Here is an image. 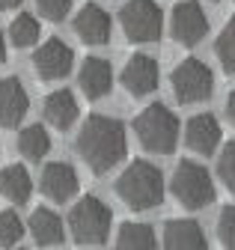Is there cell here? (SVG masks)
Masks as SVG:
<instances>
[{
    "label": "cell",
    "instance_id": "cell-1",
    "mask_svg": "<svg viewBox=\"0 0 235 250\" xmlns=\"http://www.w3.org/2000/svg\"><path fill=\"white\" fill-rule=\"evenodd\" d=\"M75 149L78 155L86 161L93 173H107L113 170L125 158V125L113 116H101V113H93L80 125L78 131V140H75Z\"/></svg>",
    "mask_w": 235,
    "mask_h": 250
},
{
    "label": "cell",
    "instance_id": "cell-2",
    "mask_svg": "<svg viewBox=\"0 0 235 250\" xmlns=\"http://www.w3.org/2000/svg\"><path fill=\"white\" fill-rule=\"evenodd\" d=\"M116 194H119V200L125 206H131L137 211L155 208L164 200V176L149 161H134L116 179Z\"/></svg>",
    "mask_w": 235,
    "mask_h": 250
},
{
    "label": "cell",
    "instance_id": "cell-3",
    "mask_svg": "<svg viewBox=\"0 0 235 250\" xmlns=\"http://www.w3.org/2000/svg\"><path fill=\"white\" fill-rule=\"evenodd\" d=\"M134 131L143 149H149L155 155H170L179 143V119L164 104H149L134 119Z\"/></svg>",
    "mask_w": 235,
    "mask_h": 250
},
{
    "label": "cell",
    "instance_id": "cell-4",
    "mask_svg": "<svg viewBox=\"0 0 235 250\" xmlns=\"http://www.w3.org/2000/svg\"><path fill=\"white\" fill-rule=\"evenodd\" d=\"M110 221L113 214L98 197H83L69 211V232L83 247H98L110 235Z\"/></svg>",
    "mask_w": 235,
    "mask_h": 250
},
{
    "label": "cell",
    "instance_id": "cell-5",
    "mask_svg": "<svg viewBox=\"0 0 235 250\" xmlns=\"http://www.w3.org/2000/svg\"><path fill=\"white\" fill-rule=\"evenodd\" d=\"M173 194L185 208H202L215 200V182L202 164L196 161H182L173 173Z\"/></svg>",
    "mask_w": 235,
    "mask_h": 250
},
{
    "label": "cell",
    "instance_id": "cell-6",
    "mask_svg": "<svg viewBox=\"0 0 235 250\" xmlns=\"http://www.w3.org/2000/svg\"><path fill=\"white\" fill-rule=\"evenodd\" d=\"M170 83H173L176 99H179L182 104H199V102H205V99L212 96L215 78H212L209 66H205L202 60L188 57V60H182L179 66L173 69Z\"/></svg>",
    "mask_w": 235,
    "mask_h": 250
},
{
    "label": "cell",
    "instance_id": "cell-7",
    "mask_svg": "<svg viewBox=\"0 0 235 250\" xmlns=\"http://www.w3.org/2000/svg\"><path fill=\"white\" fill-rule=\"evenodd\" d=\"M119 24L128 42H155L161 39V30H164L161 9L155 0H128L119 12Z\"/></svg>",
    "mask_w": 235,
    "mask_h": 250
},
{
    "label": "cell",
    "instance_id": "cell-8",
    "mask_svg": "<svg viewBox=\"0 0 235 250\" xmlns=\"http://www.w3.org/2000/svg\"><path fill=\"white\" fill-rule=\"evenodd\" d=\"M170 33L176 42L182 45H196L205 39L209 33V18H205L202 6L194 3V0H185L173 9V18H170Z\"/></svg>",
    "mask_w": 235,
    "mask_h": 250
},
{
    "label": "cell",
    "instance_id": "cell-9",
    "mask_svg": "<svg viewBox=\"0 0 235 250\" xmlns=\"http://www.w3.org/2000/svg\"><path fill=\"white\" fill-rule=\"evenodd\" d=\"M72 60H75L72 48L63 39L54 36V39L42 42V48H36V54H33V69H36V75L42 81H60V78H66L72 72Z\"/></svg>",
    "mask_w": 235,
    "mask_h": 250
},
{
    "label": "cell",
    "instance_id": "cell-10",
    "mask_svg": "<svg viewBox=\"0 0 235 250\" xmlns=\"http://www.w3.org/2000/svg\"><path fill=\"white\" fill-rule=\"evenodd\" d=\"M119 81L128 89V96H134V99L149 96V92L158 86V62H155V57H149V54H134L125 62Z\"/></svg>",
    "mask_w": 235,
    "mask_h": 250
},
{
    "label": "cell",
    "instance_id": "cell-11",
    "mask_svg": "<svg viewBox=\"0 0 235 250\" xmlns=\"http://www.w3.org/2000/svg\"><path fill=\"white\" fill-rule=\"evenodd\" d=\"M30 99L18 78H3L0 81V128H15L27 116Z\"/></svg>",
    "mask_w": 235,
    "mask_h": 250
},
{
    "label": "cell",
    "instance_id": "cell-12",
    "mask_svg": "<svg viewBox=\"0 0 235 250\" xmlns=\"http://www.w3.org/2000/svg\"><path fill=\"white\" fill-rule=\"evenodd\" d=\"M75 33L86 45H104L110 39V15L98 3H83L75 15Z\"/></svg>",
    "mask_w": 235,
    "mask_h": 250
},
{
    "label": "cell",
    "instance_id": "cell-13",
    "mask_svg": "<svg viewBox=\"0 0 235 250\" xmlns=\"http://www.w3.org/2000/svg\"><path fill=\"white\" fill-rule=\"evenodd\" d=\"M80 89L90 102H98L110 92V83H113V72H110V62L101 60V57H86L83 66H80Z\"/></svg>",
    "mask_w": 235,
    "mask_h": 250
},
{
    "label": "cell",
    "instance_id": "cell-14",
    "mask_svg": "<svg viewBox=\"0 0 235 250\" xmlns=\"http://www.w3.org/2000/svg\"><path fill=\"white\" fill-rule=\"evenodd\" d=\"M42 194L54 203H69L78 194V173L69 164H48L42 173Z\"/></svg>",
    "mask_w": 235,
    "mask_h": 250
},
{
    "label": "cell",
    "instance_id": "cell-15",
    "mask_svg": "<svg viewBox=\"0 0 235 250\" xmlns=\"http://www.w3.org/2000/svg\"><path fill=\"white\" fill-rule=\"evenodd\" d=\"M185 143L196 152V155H212L220 143V125L212 113H199L188 122L185 128Z\"/></svg>",
    "mask_w": 235,
    "mask_h": 250
},
{
    "label": "cell",
    "instance_id": "cell-16",
    "mask_svg": "<svg viewBox=\"0 0 235 250\" xmlns=\"http://www.w3.org/2000/svg\"><path fill=\"white\" fill-rule=\"evenodd\" d=\"M164 250H209V241L202 235L196 221H170L164 227Z\"/></svg>",
    "mask_w": 235,
    "mask_h": 250
},
{
    "label": "cell",
    "instance_id": "cell-17",
    "mask_svg": "<svg viewBox=\"0 0 235 250\" xmlns=\"http://www.w3.org/2000/svg\"><path fill=\"white\" fill-rule=\"evenodd\" d=\"M45 119H48V125H54L57 131H66V128L75 125L78 102H75V96L69 89H57V92H51V96L45 99Z\"/></svg>",
    "mask_w": 235,
    "mask_h": 250
},
{
    "label": "cell",
    "instance_id": "cell-18",
    "mask_svg": "<svg viewBox=\"0 0 235 250\" xmlns=\"http://www.w3.org/2000/svg\"><path fill=\"white\" fill-rule=\"evenodd\" d=\"M30 191H33L30 173H27L21 164H12V167L0 170V194H3L12 206H24L30 200Z\"/></svg>",
    "mask_w": 235,
    "mask_h": 250
},
{
    "label": "cell",
    "instance_id": "cell-19",
    "mask_svg": "<svg viewBox=\"0 0 235 250\" xmlns=\"http://www.w3.org/2000/svg\"><path fill=\"white\" fill-rule=\"evenodd\" d=\"M30 232L42 247H54L63 241V221L51 208H36L30 214Z\"/></svg>",
    "mask_w": 235,
    "mask_h": 250
},
{
    "label": "cell",
    "instance_id": "cell-20",
    "mask_svg": "<svg viewBox=\"0 0 235 250\" xmlns=\"http://www.w3.org/2000/svg\"><path fill=\"white\" fill-rule=\"evenodd\" d=\"M116 250H158V238L149 224H122L116 235Z\"/></svg>",
    "mask_w": 235,
    "mask_h": 250
},
{
    "label": "cell",
    "instance_id": "cell-21",
    "mask_svg": "<svg viewBox=\"0 0 235 250\" xmlns=\"http://www.w3.org/2000/svg\"><path fill=\"white\" fill-rule=\"evenodd\" d=\"M18 152L27 161H42L51 152V137L42 125H27V128L18 134Z\"/></svg>",
    "mask_w": 235,
    "mask_h": 250
},
{
    "label": "cell",
    "instance_id": "cell-22",
    "mask_svg": "<svg viewBox=\"0 0 235 250\" xmlns=\"http://www.w3.org/2000/svg\"><path fill=\"white\" fill-rule=\"evenodd\" d=\"M9 39L15 48H30L36 39H39V21L33 15H27L21 12L12 24H9Z\"/></svg>",
    "mask_w": 235,
    "mask_h": 250
},
{
    "label": "cell",
    "instance_id": "cell-23",
    "mask_svg": "<svg viewBox=\"0 0 235 250\" xmlns=\"http://www.w3.org/2000/svg\"><path fill=\"white\" fill-rule=\"evenodd\" d=\"M215 51H217V60L223 62V69L229 75H235V15L226 21V27L220 30V36L215 42Z\"/></svg>",
    "mask_w": 235,
    "mask_h": 250
},
{
    "label": "cell",
    "instance_id": "cell-24",
    "mask_svg": "<svg viewBox=\"0 0 235 250\" xmlns=\"http://www.w3.org/2000/svg\"><path fill=\"white\" fill-rule=\"evenodd\" d=\"M24 235V224L15 211H0V244L12 247L18 244V238Z\"/></svg>",
    "mask_w": 235,
    "mask_h": 250
},
{
    "label": "cell",
    "instance_id": "cell-25",
    "mask_svg": "<svg viewBox=\"0 0 235 250\" xmlns=\"http://www.w3.org/2000/svg\"><path fill=\"white\" fill-rule=\"evenodd\" d=\"M217 176L220 182L235 194V143H229L223 152H220V161H217Z\"/></svg>",
    "mask_w": 235,
    "mask_h": 250
},
{
    "label": "cell",
    "instance_id": "cell-26",
    "mask_svg": "<svg viewBox=\"0 0 235 250\" xmlns=\"http://www.w3.org/2000/svg\"><path fill=\"white\" fill-rule=\"evenodd\" d=\"M217 235H220V244H223L226 250H235V206H229V208L220 211Z\"/></svg>",
    "mask_w": 235,
    "mask_h": 250
},
{
    "label": "cell",
    "instance_id": "cell-27",
    "mask_svg": "<svg viewBox=\"0 0 235 250\" xmlns=\"http://www.w3.org/2000/svg\"><path fill=\"white\" fill-rule=\"evenodd\" d=\"M36 6L48 21H66V15L72 9V0H36Z\"/></svg>",
    "mask_w": 235,
    "mask_h": 250
},
{
    "label": "cell",
    "instance_id": "cell-28",
    "mask_svg": "<svg viewBox=\"0 0 235 250\" xmlns=\"http://www.w3.org/2000/svg\"><path fill=\"white\" fill-rule=\"evenodd\" d=\"M226 116H229V122L235 125V89L229 92V99H226Z\"/></svg>",
    "mask_w": 235,
    "mask_h": 250
},
{
    "label": "cell",
    "instance_id": "cell-29",
    "mask_svg": "<svg viewBox=\"0 0 235 250\" xmlns=\"http://www.w3.org/2000/svg\"><path fill=\"white\" fill-rule=\"evenodd\" d=\"M15 6H21V0H0V9H15Z\"/></svg>",
    "mask_w": 235,
    "mask_h": 250
},
{
    "label": "cell",
    "instance_id": "cell-30",
    "mask_svg": "<svg viewBox=\"0 0 235 250\" xmlns=\"http://www.w3.org/2000/svg\"><path fill=\"white\" fill-rule=\"evenodd\" d=\"M6 60V42H3V36H0V62Z\"/></svg>",
    "mask_w": 235,
    "mask_h": 250
},
{
    "label": "cell",
    "instance_id": "cell-31",
    "mask_svg": "<svg viewBox=\"0 0 235 250\" xmlns=\"http://www.w3.org/2000/svg\"><path fill=\"white\" fill-rule=\"evenodd\" d=\"M212 3H217V0H212Z\"/></svg>",
    "mask_w": 235,
    "mask_h": 250
}]
</instances>
